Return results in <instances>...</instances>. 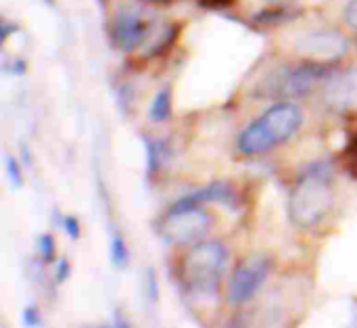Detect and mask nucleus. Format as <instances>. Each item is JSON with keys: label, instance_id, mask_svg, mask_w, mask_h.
<instances>
[{"label": "nucleus", "instance_id": "nucleus-17", "mask_svg": "<svg viewBox=\"0 0 357 328\" xmlns=\"http://www.w3.org/2000/svg\"><path fill=\"white\" fill-rule=\"evenodd\" d=\"M343 17H345V23L349 27L357 29V0H349L345 10H343Z\"/></svg>", "mask_w": 357, "mask_h": 328}, {"label": "nucleus", "instance_id": "nucleus-23", "mask_svg": "<svg viewBox=\"0 0 357 328\" xmlns=\"http://www.w3.org/2000/svg\"><path fill=\"white\" fill-rule=\"evenodd\" d=\"M356 320H357V304H356Z\"/></svg>", "mask_w": 357, "mask_h": 328}, {"label": "nucleus", "instance_id": "nucleus-2", "mask_svg": "<svg viewBox=\"0 0 357 328\" xmlns=\"http://www.w3.org/2000/svg\"><path fill=\"white\" fill-rule=\"evenodd\" d=\"M335 205L331 172L324 165H314L295 184L289 197V218L297 228L318 226Z\"/></svg>", "mask_w": 357, "mask_h": 328}, {"label": "nucleus", "instance_id": "nucleus-3", "mask_svg": "<svg viewBox=\"0 0 357 328\" xmlns=\"http://www.w3.org/2000/svg\"><path fill=\"white\" fill-rule=\"evenodd\" d=\"M228 268V249L218 241H199L182 260V281L199 297H213Z\"/></svg>", "mask_w": 357, "mask_h": 328}, {"label": "nucleus", "instance_id": "nucleus-19", "mask_svg": "<svg viewBox=\"0 0 357 328\" xmlns=\"http://www.w3.org/2000/svg\"><path fill=\"white\" fill-rule=\"evenodd\" d=\"M67 276H69V264L63 260V262H59V266H56V281L63 283Z\"/></svg>", "mask_w": 357, "mask_h": 328}, {"label": "nucleus", "instance_id": "nucleus-5", "mask_svg": "<svg viewBox=\"0 0 357 328\" xmlns=\"http://www.w3.org/2000/svg\"><path fill=\"white\" fill-rule=\"evenodd\" d=\"M153 27H155L153 13L128 4L115 10L111 21V38L115 48H119L121 52H134L149 42Z\"/></svg>", "mask_w": 357, "mask_h": 328}, {"label": "nucleus", "instance_id": "nucleus-7", "mask_svg": "<svg viewBox=\"0 0 357 328\" xmlns=\"http://www.w3.org/2000/svg\"><path fill=\"white\" fill-rule=\"evenodd\" d=\"M270 272V264L266 258L255 255L247 258L234 272L230 287H228V301L232 306H245L249 304L264 287Z\"/></svg>", "mask_w": 357, "mask_h": 328}, {"label": "nucleus", "instance_id": "nucleus-8", "mask_svg": "<svg viewBox=\"0 0 357 328\" xmlns=\"http://www.w3.org/2000/svg\"><path fill=\"white\" fill-rule=\"evenodd\" d=\"M324 103L341 115L357 113V69L335 73L324 86Z\"/></svg>", "mask_w": 357, "mask_h": 328}, {"label": "nucleus", "instance_id": "nucleus-4", "mask_svg": "<svg viewBox=\"0 0 357 328\" xmlns=\"http://www.w3.org/2000/svg\"><path fill=\"white\" fill-rule=\"evenodd\" d=\"M211 228V216L203 205H186L176 201L161 220L159 232L172 245H195Z\"/></svg>", "mask_w": 357, "mask_h": 328}, {"label": "nucleus", "instance_id": "nucleus-21", "mask_svg": "<svg viewBox=\"0 0 357 328\" xmlns=\"http://www.w3.org/2000/svg\"><path fill=\"white\" fill-rule=\"evenodd\" d=\"M268 4H287V2H293V0H266Z\"/></svg>", "mask_w": 357, "mask_h": 328}, {"label": "nucleus", "instance_id": "nucleus-15", "mask_svg": "<svg viewBox=\"0 0 357 328\" xmlns=\"http://www.w3.org/2000/svg\"><path fill=\"white\" fill-rule=\"evenodd\" d=\"M6 174H8L13 186H21V180H23V178H21V170H19L17 159H13V157L6 159Z\"/></svg>", "mask_w": 357, "mask_h": 328}, {"label": "nucleus", "instance_id": "nucleus-20", "mask_svg": "<svg viewBox=\"0 0 357 328\" xmlns=\"http://www.w3.org/2000/svg\"><path fill=\"white\" fill-rule=\"evenodd\" d=\"M23 322H25L27 327H36V325H38V312H36L33 308H27V310H25Z\"/></svg>", "mask_w": 357, "mask_h": 328}, {"label": "nucleus", "instance_id": "nucleus-14", "mask_svg": "<svg viewBox=\"0 0 357 328\" xmlns=\"http://www.w3.org/2000/svg\"><path fill=\"white\" fill-rule=\"evenodd\" d=\"M38 249H40V255H42L44 262H52V258H54V239H52L50 234L40 237Z\"/></svg>", "mask_w": 357, "mask_h": 328}, {"label": "nucleus", "instance_id": "nucleus-10", "mask_svg": "<svg viewBox=\"0 0 357 328\" xmlns=\"http://www.w3.org/2000/svg\"><path fill=\"white\" fill-rule=\"evenodd\" d=\"M180 203H186V205H205V203H222L226 207H236L238 205V199H236V193L230 184L226 182H211L209 186L197 191V193H190L186 197L180 199Z\"/></svg>", "mask_w": 357, "mask_h": 328}, {"label": "nucleus", "instance_id": "nucleus-6", "mask_svg": "<svg viewBox=\"0 0 357 328\" xmlns=\"http://www.w3.org/2000/svg\"><path fill=\"white\" fill-rule=\"evenodd\" d=\"M295 50L314 63L326 65V63H333V61H339L341 57H345L349 50V42L339 31L312 29V31L301 33L295 40Z\"/></svg>", "mask_w": 357, "mask_h": 328}, {"label": "nucleus", "instance_id": "nucleus-12", "mask_svg": "<svg viewBox=\"0 0 357 328\" xmlns=\"http://www.w3.org/2000/svg\"><path fill=\"white\" fill-rule=\"evenodd\" d=\"M149 117L155 124H163L172 117V90L163 88L155 94L151 107H149Z\"/></svg>", "mask_w": 357, "mask_h": 328}, {"label": "nucleus", "instance_id": "nucleus-22", "mask_svg": "<svg viewBox=\"0 0 357 328\" xmlns=\"http://www.w3.org/2000/svg\"><path fill=\"white\" fill-rule=\"evenodd\" d=\"M144 2H169V0H144Z\"/></svg>", "mask_w": 357, "mask_h": 328}, {"label": "nucleus", "instance_id": "nucleus-1", "mask_svg": "<svg viewBox=\"0 0 357 328\" xmlns=\"http://www.w3.org/2000/svg\"><path fill=\"white\" fill-rule=\"evenodd\" d=\"M301 121L303 113L295 103H276L241 132L238 151L249 157L264 155L293 138Z\"/></svg>", "mask_w": 357, "mask_h": 328}, {"label": "nucleus", "instance_id": "nucleus-18", "mask_svg": "<svg viewBox=\"0 0 357 328\" xmlns=\"http://www.w3.org/2000/svg\"><path fill=\"white\" fill-rule=\"evenodd\" d=\"M149 299H153V301H157V297H159V289H157V278H155V272H149Z\"/></svg>", "mask_w": 357, "mask_h": 328}, {"label": "nucleus", "instance_id": "nucleus-13", "mask_svg": "<svg viewBox=\"0 0 357 328\" xmlns=\"http://www.w3.org/2000/svg\"><path fill=\"white\" fill-rule=\"evenodd\" d=\"M111 262L119 270H123L130 264V251H128V245H126V241H123V237L119 232H115L111 237Z\"/></svg>", "mask_w": 357, "mask_h": 328}, {"label": "nucleus", "instance_id": "nucleus-9", "mask_svg": "<svg viewBox=\"0 0 357 328\" xmlns=\"http://www.w3.org/2000/svg\"><path fill=\"white\" fill-rule=\"evenodd\" d=\"M326 75V69L322 63L316 65H305V67H297V69H289L284 71L274 84V92L278 96H299L312 90V86Z\"/></svg>", "mask_w": 357, "mask_h": 328}, {"label": "nucleus", "instance_id": "nucleus-16", "mask_svg": "<svg viewBox=\"0 0 357 328\" xmlns=\"http://www.w3.org/2000/svg\"><path fill=\"white\" fill-rule=\"evenodd\" d=\"M61 224H63L65 232H67L71 239H79V222H77V218H73V216H65Z\"/></svg>", "mask_w": 357, "mask_h": 328}, {"label": "nucleus", "instance_id": "nucleus-11", "mask_svg": "<svg viewBox=\"0 0 357 328\" xmlns=\"http://www.w3.org/2000/svg\"><path fill=\"white\" fill-rule=\"evenodd\" d=\"M167 161V147L163 140H146V165H149V178H155Z\"/></svg>", "mask_w": 357, "mask_h": 328}]
</instances>
